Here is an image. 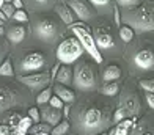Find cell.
Here are the masks:
<instances>
[{"instance_id":"obj_42","label":"cell","mask_w":154,"mask_h":135,"mask_svg":"<svg viewBox=\"0 0 154 135\" xmlns=\"http://www.w3.org/2000/svg\"><path fill=\"white\" fill-rule=\"evenodd\" d=\"M61 112H63V118H69V113H71V105H65V107L61 109Z\"/></svg>"},{"instance_id":"obj_38","label":"cell","mask_w":154,"mask_h":135,"mask_svg":"<svg viewBox=\"0 0 154 135\" xmlns=\"http://www.w3.org/2000/svg\"><path fill=\"white\" fill-rule=\"evenodd\" d=\"M113 130H115V135H128V133H129V129H126V127H121L120 124H115Z\"/></svg>"},{"instance_id":"obj_16","label":"cell","mask_w":154,"mask_h":135,"mask_svg":"<svg viewBox=\"0 0 154 135\" xmlns=\"http://www.w3.org/2000/svg\"><path fill=\"white\" fill-rule=\"evenodd\" d=\"M123 77V69L118 63H110L104 68L101 80L102 83H110V82H118Z\"/></svg>"},{"instance_id":"obj_25","label":"cell","mask_w":154,"mask_h":135,"mask_svg":"<svg viewBox=\"0 0 154 135\" xmlns=\"http://www.w3.org/2000/svg\"><path fill=\"white\" fill-rule=\"evenodd\" d=\"M71 129V123L68 119H61L58 124H55L51 130V135H66Z\"/></svg>"},{"instance_id":"obj_50","label":"cell","mask_w":154,"mask_h":135,"mask_svg":"<svg viewBox=\"0 0 154 135\" xmlns=\"http://www.w3.org/2000/svg\"><path fill=\"white\" fill-rule=\"evenodd\" d=\"M3 25V20H0V27H2Z\"/></svg>"},{"instance_id":"obj_20","label":"cell","mask_w":154,"mask_h":135,"mask_svg":"<svg viewBox=\"0 0 154 135\" xmlns=\"http://www.w3.org/2000/svg\"><path fill=\"white\" fill-rule=\"evenodd\" d=\"M55 13H57V16L61 19V22L65 25H72L74 20H75V16L72 10L69 8L66 3H57L55 5Z\"/></svg>"},{"instance_id":"obj_47","label":"cell","mask_w":154,"mask_h":135,"mask_svg":"<svg viewBox=\"0 0 154 135\" xmlns=\"http://www.w3.org/2000/svg\"><path fill=\"white\" fill-rule=\"evenodd\" d=\"M3 3H5V0H0V10H2V6H3Z\"/></svg>"},{"instance_id":"obj_39","label":"cell","mask_w":154,"mask_h":135,"mask_svg":"<svg viewBox=\"0 0 154 135\" xmlns=\"http://www.w3.org/2000/svg\"><path fill=\"white\" fill-rule=\"evenodd\" d=\"M6 54H8V46H6V44H0V63L6 58Z\"/></svg>"},{"instance_id":"obj_11","label":"cell","mask_w":154,"mask_h":135,"mask_svg":"<svg viewBox=\"0 0 154 135\" xmlns=\"http://www.w3.org/2000/svg\"><path fill=\"white\" fill-rule=\"evenodd\" d=\"M47 66V58L44 52L41 51H29L25 52L19 60V75H25V74H33V72H41V71H46Z\"/></svg>"},{"instance_id":"obj_41","label":"cell","mask_w":154,"mask_h":135,"mask_svg":"<svg viewBox=\"0 0 154 135\" xmlns=\"http://www.w3.org/2000/svg\"><path fill=\"white\" fill-rule=\"evenodd\" d=\"M60 66H61V63H60V61H57V63H55V65L52 66V71H51V77H52V80L55 79V75H57V72H58Z\"/></svg>"},{"instance_id":"obj_13","label":"cell","mask_w":154,"mask_h":135,"mask_svg":"<svg viewBox=\"0 0 154 135\" xmlns=\"http://www.w3.org/2000/svg\"><path fill=\"white\" fill-rule=\"evenodd\" d=\"M66 5L72 10L74 16L83 24L93 22L97 19V11L93 8L88 0H66Z\"/></svg>"},{"instance_id":"obj_36","label":"cell","mask_w":154,"mask_h":135,"mask_svg":"<svg viewBox=\"0 0 154 135\" xmlns=\"http://www.w3.org/2000/svg\"><path fill=\"white\" fill-rule=\"evenodd\" d=\"M29 116L33 119V123H35V124H36V123H39V119H41L39 110H38L36 107H30V109H29Z\"/></svg>"},{"instance_id":"obj_5","label":"cell","mask_w":154,"mask_h":135,"mask_svg":"<svg viewBox=\"0 0 154 135\" xmlns=\"http://www.w3.org/2000/svg\"><path fill=\"white\" fill-rule=\"evenodd\" d=\"M121 24L129 25L138 35L154 33V0H143L134 10H123Z\"/></svg>"},{"instance_id":"obj_34","label":"cell","mask_w":154,"mask_h":135,"mask_svg":"<svg viewBox=\"0 0 154 135\" xmlns=\"http://www.w3.org/2000/svg\"><path fill=\"white\" fill-rule=\"evenodd\" d=\"M13 17H14V20H17V22H27V20H29V16H27V13L24 10H16Z\"/></svg>"},{"instance_id":"obj_44","label":"cell","mask_w":154,"mask_h":135,"mask_svg":"<svg viewBox=\"0 0 154 135\" xmlns=\"http://www.w3.org/2000/svg\"><path fill=\"white\" fill-rule=\"evenodd\" d=\"M0 20H3V22H6V20H8V17L5 16V13H3L2 10H0Z\"/></svg>"},{"instance_id":"obj_3","label":"cell","mask_w":154,"mask_h":135,"mask_svg":"<svg viewBox=\"0 0 154 135\" xmlns=\"http://www.w3.org/2000/svg\"><path fill=\"white\" fill-rule=\"evenodd\" d=\"M145 113V97L138 91V83L126 80L118 93V102L113 110V126L126 118H138Z\"/></svg>"},{"instance_id":"obj_28","label":"cell","mask_w":154,"mask_h":135,"mask_svg":"<svg viewBox=\"0 0 154 135\" xmlns=\"http://www.w3.org/2000/svg\"><path fill=\"white\" fill-rule=\"evenodd\" d=\"M51 130H52L51 124H47V123H36V124H33L30 127L27 133H51Z\"/></svg>"},{"instance_id":"obj_17","label":"cell","mask_w":154,"mask_h":135,"mask_svg":"<svg viewBox=\"0 0 154 135\" xmlns=\"http://www.w3.org/2000/svg\"><path fill=\"white\" fill-rule=\"evenodd\" d=\"M72 79H74V71L71 65H61L57 75H55V80L57 83H61L65 87H71L72 85Z\"/></svg>"},{"instance_id":"obj_31","label":"cell","mask_w":154,"mask_h":135,"mask_svg":"<svg viewBox=\"0 0 154 135\" xmlns=\"http://www.w3.org/2000/svg\"><path fill=\"white\" fill-rule=\"evenodd\" d=\"M55 2H57V0H30L32 6L36 10H47V8H51V6H54Z\"/></svg>"},{"instance_id":"obj_12","label":"cell","mask_w":154,"mask_h":135,"mask_svg":"<svg viewBox=\"0 0 154 135\" xmlns=\"http://www.w3.org/2000/svg\"><path fill=\"white\" fill-rule=\"evenodd\" d=\"M17 80H19L20 85L30 88L32 91H35V93H39L41 90H44L46 87H49L52 77H51V72H47V71H41V72L17 75Z\"/></svg>"},{"instance_id":"obj_23","label":"cell","mask_w":154,"mask_h":135,"mask_svg":"<svg viewBox=\"0 0 154 135\" xmlns=\"http://www.w3.org/2000/svg\"><path fill=\"white\" fill-rule=\"evenodd\" d=\"M118 35H120V39L124 44H129V42L135 38V32L132 30L129 25H124V24H121L118 27Z\"/></svg>"},{"instance_id":"obj_37","label":"cell","mask_w":154,"mask_h":135,"mask_svg":"<svg viewBox=\"0 0 154 135\" xmlns=\"http://www.w3.org/2000/svg\"><path fill=\"white\" fill-rule=\"evenodd\" d=\"M145 102H146V105L149 107V110H152L154 112V94L152 93H145Z\"/></svg>"},{"instance_id":"obj_10","label":"cell","mask_w":154,"mask_h":135,"mask_svg":"<svg viewBox=\"0 0 154 135\" xmlns=\"http://www.w3.org/2000/svg\"><path fill=\"white\" fill-rule=\"evenodd\" d=\"M55 54H57V60L61 65H72L85 55V51L75 36H68L60 41Z\"/></svg>"},{"instance_id":"obj_27","label":"cell","mask_w":154,"mask_h":135,"mask_svg":"<svg viewBox=\"0 0 154 135\" xmlns=\"http://www.w3.org/2000/svg\"><path fill=\"white\" fill-rule=\"evenodd\" d=\"M52 97V88L51 87H46L44 90H41L38 96H36V104L38 105H46L49 104V101H51Z\"/></svg>"},{"instance_id":"obj_45","label":"cell","mask_w":154,"mask_h":135,"mask_svg":"<svg viewBox=\"0 0 154 135\" xmlns=\"http://www.w3.org/2000/svg\"><path fill=\"white\" fill-rule=\"evenodd\" d=\"M3 33H5V30H3V25H2V27H0V36H2Z\"/></svg>"},{"instance_id":"obj_24","label":"cell","mask_w":154,"mask_h":135,"mask_svg":"<svg viewBox=\"0 0 154 135\" xmlns=\"http://www.w3.org/2000/svg\"><path fill=\"white\" fill-rule=\"evenodd\" d=\"M0 77H14V68H13V61L10 57L0 63Z\"/></svg>"},{"instance_id":"obj_8","label":"cell","mask_w":154,"mask_h":135,"mask_svg":"<svg viewBox=\"0 0 154 135\" xmlns=\"http://www.w3.org/2000/svg\"><path fill=\"white\" fill-rule=\"evenodd\" d=\"M30 101V94L13 83H0V115L13 110L17 105H24Z\"/></svg>"},{"instance_id":"obj_49","label":"cell","mask_w":154,"mask_h":135,"mask_svg":"<svg viewBox=\"0 0 154 135\" xmlns=\"http://www.w3.org/2000/svg\"><path fill=\"white\" fill-rule=\"evenodd\" d=\"M97 135H107V132H102V133H97Z\"/></svg>"},{"instance_id":"obj_35","label":"cell","mask_w":154,"mask_h":135,"mask_svg":"<svg viewBox=\"0 0 154 135\" xmlns=\"http://www.w3.org/2000/svg\"><path fill=\"white\" fill-rule=\"evenodd\" d=\"M2 11L5 13V16L6 17H13V16H14V6H13V3H3V6H2Z\"/></svg>"},{"instance_id":"obj_4","label":"cell","mask_w":154,"mask_h":135,"mask_svg":"<svg viewBox=\"0 0 154 135\" xmlns=\"http://www.w3.org/2000/svg\"><path fill=\"white\" fill-rule=\"evenodd\" d=\"M94 25L91 28V35L94 42L102 57L107 58H118L124 54V42L120 39L118 35V27L109 22L107 19L102 20H93Z\"/></svg>"},{"instance_id":"obj_46","label":"cell","mask_w":154,"mask_h":135,"mask_svg":"<svg viewBox=\"0 0 154 135\" xmlns=\"http://www.w3.org/2000/svg\"><path fill=\"white\" fill-rule=\"evenodd\" d=\"M27 135H51V133H27Z\"/></svg>"},{"instance_id":"obj_51","label":"cell","mask_w":154,"mask_h":135,"mask_svg":"<svg viewBox=\"0 0 154 135\" xmlns=\"http://www.w3.org/2000/svg\"><path fill=\"white\" fill-rule=\"evenodd\" d=\"M145 135H154V133H145Z\"/></svg>"},{"instance_id":"obj_6","label":"cell","mask_w":154,"mask_h":135,"mask_svg":"<svg viewBox=\"0 0 154 135\" xmlns=\"http://www.w3.org/2000/svg\"><path fill=\"white\" fill-rule=\"evenodd\" d=\"M74 71V79H72V87L80 91V93H90L96 91L97 88V71L96 65L90 61V58L82 57L75 61Z\"/></svg>"},{"instance_id":"obj_21","label":"cell","mask_w":154,"mask_h":135,"mask_svg":"<svg viewBox=\"0 0 154 135\" xmlns=\"http://www.w3.org/2000/svg\"><path fill=\"white\" fill-rule=\"evenodd\" d=\"M90 3H91V6L97 11L104 14V16H107L109 13L113 11V0H88Z\"/></svg>"},{"instance_id":"obj_18","label":"cell","mask_w":154,"mask_h":135,"mask_svg":"<svg viewBox=\"0 0 154 135\" xmlns=\"http://www.w3.org/2000/svg\"><path fill=\"white\" fill-rule=\"evenodd\" d=\"M54 93L65 104H72L75 101V93L71 87H65V85H61V83H55L54 85Z\"/></svg>"},{"instance_id":"obj_32","label":"cell","mask_w":154,"mask_h":135,"mask_svg":"<svg viewBox=\"0 0 154 135\" xmlns=\"http://www.w3.org/2000/svg\"><path fill=\"white\" fill-rule=\"evenodd\" d=\"M20 118H22V116H20L17 112H11V113H8V116L3 119V124H8L10 127L14 129V127L17 126V123L20 121Z\"/></svg>"},{"instance_id":"obj_2","label":"cell","mask_w":154,"mask_h":135,"mask_svg":"<svg viewBox=\"0 0 154 135\" xmlns=\"http://www.w3.org/2000/svg\"><path fill=\"white\" fill-rule=\"evenodd\" d=\"M124 60L132 75L154 72V33H143L124 47Z\"/></svg>"},{"instance_id":"obj_14","label":"cell","mask_w":154,"mask_h":135,"mask_svg":"<svg viewBox=\"0 0 154 135\" xmlns=\"http://www.w3.org/2000/svg\"><path fill=\"white\" fill-rule=\"evenodd\" d=\"M145 133H154V112L143 113L142 118H137L132 124L128 135H145Z\"/></svg>"},{"instance_id":"obj_19","label":"cell","mask_w":154,"mask_h":135,"mask_svg":"<svg viewBox=\"0 0 154 135\" xmlns=\"http://www.w3.org/2000/svg\"><path fill=\"white\" fill-rule=\"evenodd\" d=\"M27 36V28L22 25H11L8 30H6V38L13 44H20Z\"/></svg>"},{"instance_id":"obj_30","label":"cell","mask_w":154,"mask_h":135,"mask_svg":"<svg viewBox=\"0 0 154 135\" xmlns=\"http://www.w3.org/2000/svg\"><path fill=\"white\" fill-rule=\"evenodd\" d=\"M33 124H35V123H33V119H32L29 115H27V116H22V118H20V121L17 123L16 129L20 130V132H24V133H27V132H29V129H30Z\"/></svg>"},{"instance_id":"obj_15","label":"cell","mask_w":154,"mask_h":135,"mask_svg":"<svg viewBox=\"0 0 154 135\" xmlns=\"http://www.w3.org/2000/svg\"><path fill=\"white\" fill-rule=\"evenodd\" d=\"M39 115H41V119H43V123L51 124L52 127H54L55 124H58L61 119H63V112L58 110V109L51 107V105H47V107H41Z\"/></svg>"},{"instance_id":"obj_29","label":"cell","mask_w":154,"mask_h":135,"mask_svg":"<svg viewBox=\"0 0 154 135\" xmlns=\"http://www.w3.org/2000/svg\"><path fill=\"white\" fill-rule=\"evenodd\" d=\"M142 2H143V0H115L116 6H120L121 11H123V10H134V8H137V6L142 3Z\"/></svg>"},{"instance_id":"obj_33","label":"cell","mask_w":154,"mask_h":135,"mask_svg":"<svg viewBox=\"0 0 154 135\" xmlns=\"http://www.w3.org/2000/svg\"><path fill=\"white\" fill-rule=\"evenodd\" d=\"M49 104H51V107L58 109V110H61L63 107H65V102H63L58 96H55V94H52V97H51V101H49Z\"/></svg>"},{"instance_id":"obj_48","label":"cell","mask_w":154,"mask_h":135,"mask_svg":"<svg viewBox=\"0 0 154 135\" xmlns=\"http://www.w3.org/2000/svg\"><path fill=\"white\" fill-rule=\"evenodd\" d=\"M13 2V0H5V3H11Z\"/></svg>"},{"instance_id":"obj_1","label":"cell","mask_w":154,"mask_h":135,"mask_svg":"<svg viewBox=\"0 0 154 135\" xmlns=\"http://www.w3.org/2000/svg\"><path fill=\"white\" fill-rule=\"evenodd\" d=\"M113 97H107L94 91L82 93L71 107V126L79 135H97L107 132L113 126Z\"/></svg>"},{"instance_id":"obj_26","label":"cell","mask_w":154,"mask_h":135,"mask_svg":"<svg viewBox=\"0 0 154 135\" xmlns=\"http://www.w3.org/2000/svg\"><path fill=\"white\" fill-rule=\"evenodd\" d=\"M138 88L143 90L145 93H152L154 94V75L142 77V79L138 80Z\"/></svg>"},{"instance_id":"obj_7","label":"cell","mask_w":154,"mask_h":135,"mask_svg":"<svg viewBox=\"0 0 154 135\" xmlns=\"http://www.w3.org/2000/svg\"><path fill=\"white\" fill-rule=\"evenodd\" d=\"M63 32H65V24L61 22L58 16L54 17L46 14V16H39L33 22V36L46 44L55 42L61 36Z\"/></svg>"},{"instance_id":"obj_22","label":"cell","mask_w":154,"mask_h":135,"mask_svg":"<svg viewBox=\"0 0 154 135\" xmlns=\"http://www.w3.org/2000/svg\"><path fill=\"white\" fill-rule=\"evenodd\" d=\"M120 90H121L120 82H110V83H104L102 85L99 93L104 94V96H107V97H115V96H118Z\"/></svg>"},{"instance_id":"obj_9","label":"cell","mask_w":154,"mask_h":135,"mask_svg":"<svg viewBox=\"0 0 154 135\" xmlns=\"http://www.w3.org/2000/svg\"><path fill=\"white\" fill-rule=\"evenodd\" d=\"M69 30H71L74 36L79 39V42L83 47V51L90 55V58H93L94 63H102L104 61V57L101 55L99 49H97L96 42H94L93 35H91V28H88L83 22H80V24H72L69 27Z\"/></svg>"},{"instance_id":"obj_40","label":"cell","mask_w":154,"mask_h":135,"mask_svg":"<svg viewBox=\"0 0 154 135\" xmlns=\"http://www.w3.org/2000/svg\"><path fill=\"white\" fill-rule=\"evenodd\" d=\"M13 127H10L8 124H2L0 126V135H11Z\"/></svg>"},{"instance_id":"obj_43","label":"cell","mask_w":154,"mask_h":135,"mask_svg":"<svg viewBox=\"0 0 154 135\" xmlns=\"http://www.w3.org/2000/svg\"><path fill=\"white\" fill-rule=\"evenodd\" d=\"M13 6H14V10H22V6H24V2L22 0H13Z\"/></svg>"}]
</instances>
